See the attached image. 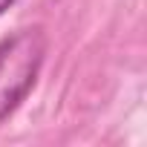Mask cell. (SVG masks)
<instances>
[{"instance_id": "6da1fadb", "label": "cell", "mask_w": 147, "mask_h": 147, "mask_svg": "<svg viewBox=\"0 0 147 147\" xmlns=\"http://www.w3.org/2000/svg\"><path fill=\"white\" fill-rule=\"evenodd\" d=\"M46 46L40 26H26L0 38V124L35 90L46 61Z\"/></svg>"}, {"instance_id": "7a4b0ae2", "label": "cell", "mask_w": 147, "mask_h": 147, "mask_svg": "<svg viewBox=\"0 0 147 147\" xmlns=\"http://www.w3.org/2000/svg\"><path fill=\"white\" fill-rule=\"evenodd\" d=\"M15 3H18V0H0V18H3V15H6V12H9Z\"/></svg>"}]
</instances>
